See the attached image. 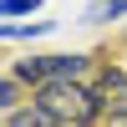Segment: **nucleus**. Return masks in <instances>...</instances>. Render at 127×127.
<instances>
[{"mask_svg": "<svg viewBox=\"0 0 127 127\" xmlns=\"http://www.w3.org/2000/svg\"><path fill=\"white\" fill-rule=\"evenodd\" d=\"M97 92H102V112H107V127H127V66L117 56L97 66Z\"/></svg>", "mask_w": 127, "mask_h": 127, "instance_id": "nucleus-2", "label": "nucleus"}, {"mask_svg": "<svg viewBox=\"0 0 127 127\" xmlns=\"http://www.w3.org/2000/svg\"><path fill=\"white\" fill-rule=\"evenodd\" d=\"M26 92H31V87L15 76V71H0V117L20 107V102H26Z\"/></svg>", "mask_w": 127, "mask_h": 127, "instance_id": "nucleus-6", "label": "nucleus"}, {"mask_svg": "<svg viewBox=\"0 0 127 127\" xmlns=\"http://www.w3.org/2000/svg\"><path fill=\"white\" fill-rule=\"evenodd\" d=\"M41 5H46V0H0V20H26V15H36Z\"/></svg>", "mask_w": 127, "mask_h": 127, "instance_id": "nucleus-7", "label": "nucleus"}, {"mask_svg": "<svg viewBox=\"0 0 127 127\" xmlns=\"http://www.w3.org/2000/svg\"><path fill=\"white\" fill-rule=\"evenodd\" d=\"M56 20H0V41H36V36H51Z\"/></svg>", "mask_w": 127, "mask_h": 127, "instance_id": "nucleus-4", "label": "nucleus"}, {"mask_svg": "<svg viewBox=\"0 0 127 127\" xmlns=\"http://www.w3.org/2000/svg\"><path fill=\"white\" fill-rule=\"evenodd\" d=\"M127 20V0H92L81 10V26H117Z\"/></svg>", "mask_w": 127, "mask_h": 127, "instance_id": "nucleus-5", "label": "nucleus"}, {"mask_svg": "<svg viewBox=\"0 0 127 127\" xmlns=\"http://www.w3.org/2000/svg\"><path fill=\"white\" fill-rule=\"evenodd\" d=\"M0 127H5V117H0Z\"/></svg>", "mask_w": 127, "mask_h": 127, "instance_id": "nucleus-8", "label": "nucleus"}, {"mask_svg": "<svg viewBox=\"0 0 127 127\" xmlns=\"http://www.w3.org/2000/svg\"><path fill=\"white\" fill-rule=\"evenodd\" d=\"M36 102H46L61 117V127H107V112H102V92L92 76H51L31 92Z\"/></svg>", "mask_w": 127, "mask_h": 127, "instance_id": "nucleus-1", "label": "nucleus"}, {"mask_svg": "<svg viewBox=\"0 0 127 127\" xmlns=\"http://www.w3.org/2000/svg\"><path fill=\"white\" fill-rule=\"evenodd\" d=\"M5 127H61V117L46 107V102H36V97H26L15 112H5Z\"/></svg>", "mask_w": 127, "mask_h": 127, "instance_id": "nucleus-3", "label": "nucleus"}]
</instances>
